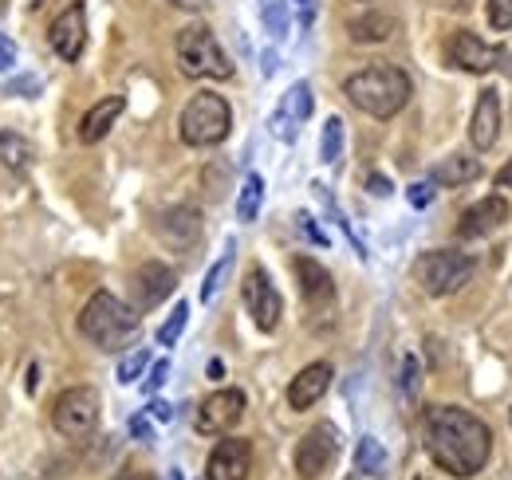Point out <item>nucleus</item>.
<instances>
[{
  "label": "nucleus",
  "mask_w": 512,
  "mask_h": 480,
  "mask_svg": "<svg viewBox=\"0 0 512 480\" xmlns=\"http://www.w3.org/2000/svg\"><path fill=\"white\" fill-rule=\"evenodd\" d=\"M426 453L442 473L469 480L493 457V429L461 406H430L426 410Z\"/></svg>",
  "instance_id": "f257e3e1"
},
{
  "label": "nucleus",
  "mask_w": 512,
  "mask_h": 480,
  "mask_svg": "<svg viewBox=\"0 0 512 480\" xmlns=\"http://www.w3.org/2000/svg\"><path fill=\"white\" fill-rule=\"evenodd\" d=\"M343 95L371 119H394L410 103V75L402 67H363L343 83Z\"/></svg>",
  "instance_id": "f03ea898"
},
{
  "label": "nucleus",
  "mask_w": 512,
  "mask_h": 480,
  "mask_svg": "<svg viewBox=\"0 0 512 480\" xmlns=\"http://www.w3.org/2000/svg\"><path fill=\"white\" fill-rule=\"evenodd\" d=\"M79 331L99 351H123L138 335V311L127 307L119 296H111V292H95L87 300V307L79 311Z\"/></svg>",
  "instance_id": "7ed1b4c3"
},
{
  "label": "nucleus",
  "mask_w": 512,
  "mask_h": 480,
  "mask_svg": "<svg viewBox=\"0 0 512 480\" xmlns=\"http://www.w3.org/2000/svg\"><path fill=\"white\" fill-rule=\"evenodd\" d=\"M178 67L190 79H229L233 75V60L225 56V48L217 44V36L205 24H190L178 32Z\"/></svg>",
  "instance_id": "20e7f679"
},
{
  "label": "nucleus",
  "mask_w": 512,
  "mask_h": 480,
  "mask_svg": "<svg viewBox=\"0 0 512 480\" xmlns=\"http://www.w3.org/2000/svg\"><path fill=\"white\" fill-rule=\"evenodd\" d=\"M229 126H233L229 103L213 91H201L186 103V111L178 119V134L186 146H217L229 138Z\"/></svg>",
  "instance_id": "39448f33"
},
{
  "label": "nucleus",
  "mask_w": 512,
  "mask_h": 480,
  "mask_svg": "<svg viewBox=\"0 0 512 480\" xmlns=\"http://www.w3.org/2000/svg\"><path fill=\"white\" fill-rule=\"evenodd\" d=\"M473 276V256L453 252V248H438L426 252L418 260V284L426 296H453L457 288H465Z\"/></svg>",
  "instance_id": "423d86ee"
},
{
  "label": "nucleus",
  "mask_w": 512,
  "mask_h": 480,
  "mask_svg": "<svg viewBox=\"0 0 512 480\" xmlns=\"http://www.w3.org/2000/svg\"><path fill=\"white\" fill-rule=\"evenodd\" d=\"M52 425L64 437H71V441L91 437L95 425H99V394L91 386H71V390H64L56 398V406H52Z\"/></svg>",
  "instance_id": "0eeeda50"
},
{
  "label": "nucleus",
  "mask_w": 512,
  "mask_h": 480,
  "mask_svg": "<svg viewBox=\"0 0 512 480\" xmlns=\"http://www.w3.org/2000/svg\"><path fill=\"white\" fill-rule=\"evenodd\" d=\"M335 457H339V433H335V425L320 421V425H312V429L300 437V445H296V473L304 480H316L331 469Z\"/></svg>",
  "instance_id": "6e6552de"
},
{
  "label": "nucleus",
  "mask_w": 512,
  "mask_h": 480,
  "mask_svg": "<svg viewBox=\"0 0 512 480\" xmlns=\"http://www.w3.org/2000/svg\"><path fill=\"white\" fill-rule=\"evenodd\" d=\"M241 418H245V394L241 390H217L197 406L193 425L205 437H225V433H233V425Z\"/></svg>",
  "instance_id": "1a4fd4ad"
},
{
  "label": "nucleus",
  "mask_w": 512,
  "mask_h": 480,
  "mask_svg": "<svg viewBox=\"0 0 512 480\" xmlns=\"http://www.w3.org/2000/svg\"><path fill=\"white\" fill-rule=\"evenodd\" d=\"M241 296H245V307H249V315H253V323L260 331H276L280 327L284 303H280V292L272 288L264 268H249V276L241 284Z\"/></svg>",
  "instance_id": "9d476101"
},
{
  "label": "nucleus",
  "mask_w": 512,
  "mask_h": 480,
  "mask_svg": "<svg viewBox=\"0 0 512 480\" xmlns=\"http://www.w3.org/2000/svg\"><path fill=\"white\" fill-rule=\"evenodd\" d=\"M253 473V445L245 437H225L213 445L205 461V480H249Z\"/></svg>",
  "instance_id": "9b49d317"
},
{
  "label": "nucleus",
  "mask_w": 512,
  "mask_h": 480,
  "mask_svg": "<svg viewBox=\"0 0 512 480\" xmlns=\"http://www.w3.org/2000/svg\"><path fill=\"white\" fill-rule=\"evenodd\" d=\"M48 40H52V48H56V56L67 63H75L83 56V44H87V12H83V4L75 0V4H67L64 12L52 20V28H48Z\"/></svg>",
  "instance_id": "f8f14e48"
},
{
  "label": "nucleus",
  "mask_w": 512,
  "mask_h": 480,
  "mask_svg": "<svg viewBox=\"0 0 512 480\" xmlns=\"http://www.w3.org/2000/svg\"><path fill=\"white\" fill-rule=\"evenodd\" d=\"M308 115H312V87H308V83H292V87L284 91V99H280L272 122H268V130H272L280 142H292L296 130L308 122Z\"/></svg>",
  "instance_id": "ddd939ff"
},
{
  "label": "nucleus",
  "mask_w": 512,
  "mask_h": 480,
  "mask_svg": "<svg viewBox=\"0 0 512 480\" xmlns=\"http://www.w3.org/2000/svg\"><path fill=\"white\" fill-rule=\"evenodd\" d=\"M446 56L453 67H461V71H473V75H485V71H493L497 60H501V52L493 48V44H485V40H477L473 32H453L446 44Z\"/></svg>",
  "instance_id": "4468645a"
},
{
  "label": "nucleus",
  "mask_w": 512,
  "mask_h": 480,
  "mask_svg": "<svg viewBox=\"0 0 512 480\" xmlns=\"http://www.w3.org/2000/svg\"><path fill=\"white\" fill-rule=\"evenodd\" d=\"M174 288H178V272L162 260H150L134 272V303L138 307H158Z\"/></svg>",
  "instance_id": "2eb2a0df"
},
{
  "label": "nucleus",
  "mask_w": 512,
  "mask_h": 480,
  "mask_svg": "<svg viewBox=\"0 0 512 480\" xmlns=\"http://www.w3.org/2000/svg\"><path fill=\"white\" fill-rule=\"evenodd\" d=\"M469 138H473L477 150H489L501 138V95L493 87H485L477 95V111H473V122H469Z\"/></svg>",
  "instance_id": "dca6fc26"
},
{
  "label": "nucleus",
  "mask_w": 512,
  "mask_h": 480,
  "mask_svg": "<svg viewBox=\"0 0 512 480\" xmlns=\"http://www.w3.org/2000/svg\"><path fill=\"white\" fill-rule=\"evenodd\" d=\"M327 386H331V366H327V362L304 366V370L292 378V386H288V406H292V410H312L323 394H327Z\"/></svg>",
  "instance_id": "f3484780"
},
{
  "label": "nucleus",
  "mask_w": 512,
  "mask_h": 480,
  "mask_svg": "<svg viewBox=\"0 0 512 480\" xmlns=\"http://www.w3.org/2000/svg\"><path fill=\"white\" fill-rule=\"evenodd\" d=\"M509 221V205H505V197H485V201H477L473 209H465V217H461V225H457V237H485V233H493V229H501Z\"/></svg>",
  "instance_id": "a211bd4d"
},
{
  "label": "nucleus",
  "mask_w": 512,
  "mask_h": 480,
  "mask_svg": "<svg viewBox=\"0 0 512 480\" xmlns=\"http://www.w3.org/2000/svg\"><path fill=\"white\" fill-rule=\"evenodd\" d=\"M158 237L166 240L170 248H182V252H190L197 237H201V217H197V209H170V213H162V221H158Z\"/></svg>",
  "instance_id": "6ab92c4d"
},
{
  "label": "nucleus",
  "mask_w": 512,
  "mask_h": 480,
  "mask_svg": "<svg viewBox=\"0 0 512 480\" xmlns=\"http://www.w3.org/2000/svg\"><path fill=\"white\" fill-rule=\"evenodd\" d=\"M123 107H127V99H123V95H107V99H99V103L83 115V122H79V142H87V146L103 142V138H107V130L119 122Z\"/></svg>",
  "instance_id": "aec40b11"
},
{
  "label": "nucleus",
  "mask_w": 512,
  "mask_h": 480,
  "mask_svg": "<svg viewBox=\"0 0 512 480\" xmlns=\"http://www.w3.org/2000/svg\"><path fill=\"white\" fill-rule=\"evenodd\" d=\"M292 268H296V280H300L304 300L308 303H331L335 284H331V272L323 268L320 260H312V256H296V260H292Z\"/></svg>",
  "instance_id": "412c9836"
},
{
  "label": "nucleus",
  "mask_w": 512,
  "mask_h": 480,
  "mask_svg": "<svg viewBox=\"0 0 512 480\" xmlns=\"http://www.w3.org/2000/svg\"><path fill=\"white\" fill-rule=\"evenodd\" d=\"M347 32H351V40H355V44H383V40L394 36V16H386V12L355 16V20L347 24Z\"/></svg>",
  "instance_id": "4be33fe9"
},
{
  "label": "nucleus",
  "mask_w": 512,
  "mask_h": 480,
  "mask_svg": "<svg viewBox=\"0 0 512 480\" xmlns=\"http://www.w3.org/2000/svg\"><path fill=\"white\" fill-rule=\"evenodd\" d=\"M481 174V162L477 158H465V154H453L442 166H434V185H465Z\"/></svg>",
  "instance_id": "5701e85b"
},
{
  "label": "nucleus",
  "mask_w": 512,
  "mask_h": 480,
  "mask_svg": "<svg viewBox=\"0 0 512 480\" xmlns=\"http://www.w3.org/2000/svg\"><path fill=\"white\" fill-rule=\"evenodd\" d=\"M355 469H359L363 477H386V449H383V441H375V437H363V441H359V449H355Z\"/></svg>",
  "instance_id": "b1692460"
},
{
  "label": "nucleus",
  "mask_w": 512,
  "mask_h": 480,
  "mask_svg": "<svg viewBox=\"0 0 512 480\" xmlns=\"http://www.w3.org/2000/svg\"><path fill=\"white\" fill-rule=\"evenodd\" d=\"M260 201H264V181L256 178V174H249V178H245V185H241V197H237V217H241L245 225H249V221H256Z\"/></svg>",
  "instance_id": "393cba45"
},
{
  "label": "nucleus",
  "mask_w": 512,
  "mask_h": 480,
  "mask_svg": "<svg viewBox=\"0 0 512 480\" xmlns=\"http://www.w3.org/2000/svg\"><path fill=\"white\" fill-rule=\"evenodd\" d=\"M28 158H32V146H28L20 134H0V162H4V166L28 170Z\"/></svg>",
  "instance_id": "a878e982"
},
{
  "label": "nucleus",
  "mask_w": 512,
  "mask_h": 480,
  "mask_svg": "<svg viewBox=\"0 0 512 480\" xmlns=\"http://www.w3.org/2000/svg\"><path fill=\"white\" fill-rule=\"evenodd\" d=\"M186 323H190V307H186V303H178V307L170 311V319L158 327V343H162V347H174V343L182 339Z\"/></svg>",
  "instance_id": "bb28decb"
},
{
  "label": "nucleus",
  "mask_w": 512,
  "mask_h": 480,
  "mask_svg": "<svg viewBox=\"0 0 512 480\" xmlns=\"http://www.w3.org/2000/svg\"><path fill=\"white\" fill-rule=\"evenodd\" d=\"M343 154V119H327L323 126V142H320V158L327 166H335Z\"/></svg>",
  "instance_id": "cd10ccee"
},
{
  "label": "nucleus",
  "mask_w": 512,
  "mask_h": 480,
  "mask_svg": "<svg viewBox=\"0 0 512 480\" xmlns=\"http://www.w3.org/2000/svg\"><path fill=\"white\" fill-rule=\"evenodd\" d=\"M229 268H233V248L209 268V276H205V284H201V303H209L217 292H221V284H225V276H229Z\"/></svg>",
  "instance_id": "c85d7f7f"
},
{
  "label": "nucleus",
  "mask_w": 512,
  "mask_h": 480,
  "mask_svg": "<svg viewBox=\"0 0 512 480\" xmlns=\"http://www.w3.org/2000/svg\"><path fill=\"white\" fill-rule=\"evenodd\" d=\"M146 362H150V351L146 347H138V351H130L127 359L119 362V382H138L142 378V370H146Z\"/></svg>",
  "instance_id": "c756f323"
},
{
  "label": "nucleus",
  "mask_w": 512,
  "mask_h": 480,
  "mask_svg": "<svg viewBox=\"0 0 512 480\" xmlns=\"http://www.w3.org/2000/svg\"><path fill=\"white\" fill-rule=\"evenodd\" d=\"M489 24L497 32H509L512 28V0H489Z\"/></svg>",
  "instance_id": "7c9ffc66"
},
{
  "label": "nucleus",
  "mask_w": 512,
  "mask_h": 480,
  "mask_svg": "<svg viewBox=\"0 0 512 480\" xmlns=\"http://www.w3.org/2000/svg\"><path fill=\"white\" fill-rule=\"evenodd\" d=\"M406 197H410L414 209H426V205L434 201V185H430V181H414V185L406 189Z\"/></svg>",
  "instance_id": "2f4dec72"
},
{
  "label": "nucleus",
  "mask_w": 512,
  "mask_h": 480,
  "mask_svg": "<svg viewBox=\"0 0 512 480\" xmlns=\"http://www.w3.org/2000/svg\"><path fill=\"white\" fill-rule=\"evenodd\" d=\"M166 374H170V362L158 359L150 366V374H146V394H154V390H162L166 386Z\"/></svg>",
  "instance_id": "473e14b6"
},
{
  "label": "nucleus",
  "mask_w": 512,
  "mask_h": 480,
  "mask_svg": "<svg viewBox=\"0 0 512 480\" xmlns=\"http://www.w3.org/2000/svg\"><path fill=\"white\" fill-rule=\"evenodd\" d=\"M402 374H406V378H402V390H406V398H414V394H418V362L406 359L402 362Z\"/></svg>",
  "instance_id": "72a5a7b5"
},
{
  "label": "nucleus",
  "mask_w": 512,
  "mask_h": 480,
  "mask_svg": "<svg viewBox=\"0 0 512 480\" xmlns=\"http://www.w3.org/2000/svg\"><path fill=\"white\" fill-rule=\"evenodd\" d=\"M264 16H268V28H272V36H280V32H284V24H288L284 8H280V4H276V8H272V4H264Z\"/></svg>",
  "instance_id": "f704fd0d"
},
{
  "label": "nucleus",
  "mask_w": 512,
  "mask_h": 480,
  "mask_svg": "<svg viewBox=\"0 0 512 480\" xmlns=\"http://www.w3.org/2000/svg\"><path fill=\"white\" fill-rule=\"evenodd\" d=\"M12 63H16V48H12V40L0 36V71H8Z\"/></svg>",
  "instance_id": "c9c22d12"
},
{
  "label": "nucleus",
  "mask_w": 512,
  "mask_h": 480,
  "mask_svg": "<svg viewBox=\"0 0 512 480\" xmlns=\"http://www.w3.org/2000/svg\"><path fill=\"white\" fill-rule=\"evenodd\" d=\"M130 433H134V437H142V441H154V433H150V421H146V418L130 421Z\"/></svg>",
  "instance_id": "e433bc0d"
},
{
  "label": "nucleus",
  "mask_w": 512,
  "mask_h": 480,
  "mask_svg": "<svg viewBox=\"0 0 512 480\" xmlns=\"http://www.w3.org/2000/svg\"><path fill=\"white\" fill-rule=\"evenodd\" d=\"M150 414L158 421H174V406L170 402H150Z\"/></svg>",
  "instance_id": "4c0bfd02"
},
{
  "label": "nucleus",
  "mask_w": 512,
  "mask_h": 480,
  "mask_svg": "<svg viewBox=\"0 0 512 480\" xmlns=\"http://www.w3.org/2000/svg\"><path fill=\"white\" fill-rule=\"evenodd\" d=\"M300 225H304V233L316 240V244H323V233L316 229V225H312V217H300Z\"/></svg>",
  "instance_id": "58836bf2"
},
{
  "label": "nucleus",
  "mask_w": 512,
  "mask_h": 480,
  "mask_svg": "<svg viewBox=\"0 0 512 480\" xmlns=\"http://www.w3.org/2000/svg\"><path fill=\"white\" fill-rule=\"evenodd\" d=\"M371 189H375V193H379V197H386V193H390V185H386V178H379V174H375V178H371Z\"/></svg>",
  "instance_id": "ea45409f"
},
{
  "label": "nucleus",
  "mask_w": 512,
  "mask_h": 480,
  "mask_svg": "<svg viewBox=\"0 0 512 480\" xmlns=\"http://www.w3.org/2000/svg\"><path fill=\"white\" fill-rule=\"evenodd\" d=\"M497 185H505V189H512V162L497 174Z\"/></svg>",
  "instance_id": "a19ab883"
},
{
  "label": "nucleus",
  "mask_w": 512,
  "mask_h": 480,
  "mask_svg": "<svg viewBox=\"0 0 512 480\" xmlns=\"http://www.w3.org/2000/svg\"><path fill=\"white\" fill-rule=\"evenodd\" d=\"M123 480H154V477H146V473H130V477H123Z\"/></svg>",
  "instance_id": "79ce46f5"
},
{
  "label": "nucleus",
  "mask_w": 512,
  "mask_h": 480,
  "mask_svg": "<svg viewBox=\"0 0 512 480\" xmlns=\"http://www.w3.org/2000/svg\"><path fill=\"white\" fill-rule=\"evenodd\" d=\"M174 4H182V8H197V0H174Z\"/></svg>",
  "instance_id": "37998d69"
},
{
  "label": "nucleus",
  "mask_w": 512,
  "mask_h": 480,
  "mask_svg": "<svg viewBox=\"0 0 512 480\" xmlns=\"http://www.w3.org/2000/svg\"><path fill=\"white\" fill-rule=\"evenodd\" d=\"M418 480H426V477H418Z\"/></svg>",
  "instance_id": "c03bdc74"
}]
</instances>
